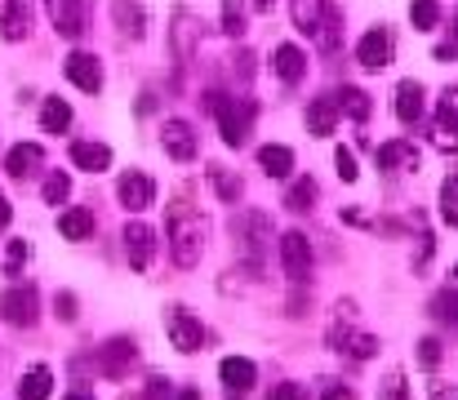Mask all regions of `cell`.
I'll list each match as a JSON object with an SVG mask.
<instances>
[{"instance_id":"cell-48","label":"cell","mask_w":458,"mask_h":400,"mask_svg":"<svg viewBox=\"0 0 458 400\" xmlns=\"http://www.w3.org/2000/svg\"><path fill=\"white\" fill-rule=\"evenodd\" d=\"M325 400H356V392H352V387H338V383H329V387H325Z\"/></svg>"},{"instance_id":"cell-11","label":"cell","mask_w":458,"mask_h":400,"mask_svg":"<svg viewBox=\"0 0 458 400\" xmlns=\"http://www.w3.org/2000/svg\"><path fill=\"white\" fill-rule=\"evenodd\" d=\"M165 329H169V343L178 352H200V343H205V329H200V320L191 311H169Z\"/></svg>"},{"instance_id":"cell-30","label":"cell","mask_w":458,"mask_h":400,"mask_svg":"<svg viewBox=\"0 0 458 400\" xmlns=\"http://www.w3.org/2000/svg\"><path fill=\"white\" fill-rule=\"evenodd\" d=\"M290 13H294V27L303 36H316L320 18H325V0H290Z\"/></svg>"},{"instance_id":"cell-53","label":"cell","mask_w":458,"mask_h":400,"mask_svg":"<svg viewBox=\"0 0 458 400\" xmlns=\"http://www.w3.org/2000/svg\"><path fill=\"white\" fill-rule=\"evenodd\" d=\"M63 400H94V396H89V392H67Z\"/></svg>"},{"instance_id":"cell-5","label":"cell","mask_w":458,"mask_h":400,"mask_svg":"<svg viewBox=\"0 0 458 400\" xmlns=\"http://www.w3.org/2000/svg\"><path fill=\"white\" fill-rule=\"evenodd\" d=\"M160 147H165V156L169 160H178V165H187V160H196V151H200V138H196V130L187 125V121H165L160 125Z\"/></svg>"},{"instance_id":"cell-46","label":"cell","mask_w":458,"mask_h":400,"mask_svg":"<svg viewBox=\"0 0 458 400\" xmlns=\"http://www.w3.org/2000/svg\"><path fill=\"white\" fill-rule=\"evenodd\" d=\"M174 392H169V379H160V374H152L148 379V392H143V400H169Z\"/></svg>"},{"instance_id":"cell-6","label":"cell","mask_w":458,"mask_h":400,"mask_svg":"<svg viewBox=\"0 0 458 400\" xmlns=\"http://www.w3.org/2000/svg\"><path fill=\"white\" fill-rule=\"evenodd\" d=\"M0 316L9 320V325H18V329H31L36 325V289L31 285H9L4 289V298H0Z\"/></svg>"},{"instance_id":"cell-8","label":"cell","mask_w":458,"mask_h":400,"mask_svg":"<svg viewBox=\"0 0 458 400\" xmlns=\"http://www.w3.org/2000/svg\"><path fill=\"white\" fill-rule=\"evenodd\" d=\"M63 72H67V81H72L76 89H85V94H98V89H103V63H98L94 54H85V49L67 54Z\"/></svg>"},{"instance_id":"cell-42","label":"cell","mask_w":458,"mask_h":400,"mask_svg":"<svg viewBox=\"0 0 458 400\" xmlns=\"http://www.w3.org/2000/svg\"><path fill=\"white\" fill-rule=\"evenodd\" d=\"M432 142H437L441 151H458V125H445V121H437V125H432Z\"/></svg>"},{"instance_id":"cell-25","label":"cell","mask_w":458,"mask_h":400,"mask_svg":"<svg viewBox=\"0 0 458 400\" xmlns=\"http://www.w3.org/2000/svg\"><path fill=\"white\" fill-rule=\"evenodd\" d=\"M338 130V107H334V98L325 94V98H311L307 103V133H316V138H325V133Z\"/></svg>"},{"instance_id":"cell-45","label":"cell","mask_w":458,"mask_h":400,"mask_svg":"<svg viewBox=\"0 0 458 400\" xmlns=\"http://www.w3.org/2000/svg\"><path fill=\"white\" fill-rule=\"evenodd\" d=\"M272 400H311V396H307L303 383H276V387H272Z\"/></svg>"},{"instance_id":"cell-37","label":"cell","mask_w":458,"mask_h":400,"mask_svg":"<svg viewBox=\"0 0 458 400\" xmlns=\"http://www.w3.org/2000/svg\"><path fill=\"white\" fill-rule=\"evenodd\" d=\"M209 183H214V191H218L223 200H241V178H232L227 169L214 165V169H209Z\"/></svg>"},{"instance_id":"cell-31","label":"cell","mask_w":458,"mask_h":400,"mask_svg":"<svg viewBox=\"0 0 458 400\" xmlns=\"http://www.w3.org/2000/svg\"><path fill=\"white\" fill-rule=\"evenodd\" d=\"M67 125H72V107H67L63 98H45V107H40V130L63 133Z\"/></svg>"},{"instance_id":"cell-27","label":"cell","mask_w":458,"mask_h":400,"mask_svg":"<svg viewBox=\"0 0 458 400\" xmlns=\"http://www.w3.org/2000/svg\"><path fill=\"white\" fill-rule=\"evenodd\" d=\"M112 18H116V27L125 31V36H143L148 31V13H143V4H134V0H116L112 4Z\"/></svg>"},{"instance_id":"cell-40","label":"cell","mask_w":458,"mask_h":400,"mask_svg":"<svg viewBox=\"0 0 458 400\" xmlns=\"http://www.w3.org/2000/svg\"><path fill=\"white\" fill-rule=\"evenodd\" d=\"M378 400H414V396H410V387H405L401 374H387L383 387H378Z\"/></svg>"},{"instance_id":"cell-36","label":"cell","mask_w":458,"mask_h":400,"mask_svg":"<svg viewBox=\"0 0 458 400\" xmlns=\"http://www.w3.org/2000/svg\"><path fill=\"white\" fill-rule=\"evenodd\" d=\"M441 218H445L450 227H458V169L441 183Z\"/></svg>"},{"instance_id":"cell-15","label":"cell","mask_w":458,"mask_h":400,"mask_svg":"<svg viewBox=\"0 0 458 400\" xmlns=\"http://www.w3.org/2000/svg\"><path fill=\"white\" fill-rule=\"evenodd\" d=\"M40 169H45V151H40L36 142L9 147V156H4V174H9V178H31V174H40Z\"/></svg>"},{"instance_id":"cell-13","label":"cell","mask_w":458,"mask_h":400,"mask_svg":"<svg viewBox=\"0 0 458 400\" xmlns=\"http://www.w3.org/2000/svg\"><path fill=\"white\" fill-rule=\"evenodd\" d=\"M134 361H139V352H134V338H112V343L98 352V370H103L107 379H125Z\"/></svg>"},{"instance_id":"cell-52","label":"cell","mask_w":458,"mask_h":400,"mask_svg":"<svg viewBox=\"0 0 458 400\" xmlns=\"http://www.w3.org/2000/svg\"><path fill=\"white\" fill-rule=\"evenodd\" d=\"M174 400H200V392H191V387H187V392H178Z\"/></svg>"},{"instance_id":"cell-10","label":"cell","mask_w":458,"mask_h":400,"mask_svg":"<svg viewBox=\"0 0 458 400\" xmlns=\"http://www.w3.org/2000/svg\"><path fill=\"white\" fill-rule=\"evenodd\" d=\"M281 267H285V276H290L294 285H303V280H307V267H311V245H307L303 232H285V236H281Z\"/></svg>"},{"instance_id":"cell-51","label":"cell","mask_w":458,"mask_h":400,"mask_svg":"<svg viewBox=\"0 0 458 400\" xmlns=\"http://www.w3.org/2000/svg\"><path fill=\"white\" fill-rule=\"evenodd\" d=\"M250 4H254V9H259V13H267V9H272V4H276V0H250Z\"/></svg>"},{"instance_id":"cell-39","label":"cell","mask_w":458,"mask_h":400,"mask_svg":"<svg viewBox=\"0 0 458 400\" xmlns=\"http://www.w3.org/2000/svg\"><path fill=\"white\" fill-rule=\"evenodd\" d=\"M22 267H27V241H9V250H4V276H22Z\"/></svg>"},{"instance_id":"cell-2","label":"cell","mask_w":458,"mask_h":400,"mask_svg":"<svg viewBox=\"0 0 458 400\" xmlns=\"http://www.w3.org/2000/svg\"><path fill=\"white\" fill-rule=\"evenodd\" d=\"M200 250H205V227H200V218L174 214V218H169V254H174V263L187 271V267L200 263Z\"/></svg>"},{"instance_id":"cell-22","label":"cell","mask_w":458,"mask_h":400,"mask_svg":"<svg viewBox=\"0 0 458 400\" xmlns=\"http://www.w3.org/2000/svg\"><path fill=\"white\" fill-rule=\"evenodd\" d=\"M378 165L383 169H419V147L410 138H392L378 147Z\"/></svg>"},{"instance_id":"cell-12","label":"cell","mask_w":458,"mask_h":400,"mask_svg":"<svg viewBox=\"0 0 458 400\" xmlns=\"http://www.w3.org/2000/svg\"><path fill=\"white\" fill-rule=\"evenodd\" d=\"M329 343H334V352H343L352 361H369L378 352V338L374 334H360V329H347V325H334L329 329Z\"/></svg>"},{"instance_id":"cell-18","label":"cell","mask_w":458,"mask_h":400,"mask_svg":"<svg viewBox=\"0 0 458 400\" xmlns=\"http://www.w3.org/2000/svg\"><path fill=\"white\" fill-rule=\"evenodd\" d=\"M31 31V4L27 0H4L0 9V40H22Z\"/></svg>"},{"instance_id":"cell-21","label":"cell","mask_w":458,"mask_h":400,"mask_svg":"<svg viewBox=\"0 0 458 400\" xmlns=\"http://www.w3.org/2000/svg\"><path fill=\"white\" fill-rule=\"evenodd\" d=\"M72 165L76 169H85V174H103V169H112V151L103 147V142H72Z\"/></svg>"},{"instance_id":"cell-44","label":"cell","mask_w":458,"mask_h":400,"mask_svg":"<svg viewBox=\"0 0 458 400\" xmlns=\"http://www.w3.org/2000/svg\"><path fill=\"white\" fill-rule=\"evenodd\" d=\"M441 356H445V352H441V338H423V343H419V361H423L428 370H437Z\"/></svg>"},{"instance_id":"cell-32","label":"cell","mask_w":458,"mask_h":400,"mask_svg":"<svg viewBox=\"0 0 458 400\" xmlns=\"http://www.w3.org/2000/svg\"><path fill=\"white\" fill-rule=\"evenodd\" d=\"M441 18H445L441 0H414V4H410V22H414V31H432V27H441Z\"/></svg>"},{"instance_id":"cell-17","label":"cell","mask_w":458,"mask_h":400,"mask_svg":"<svg viewBox=\"0 0 458 400\" xmlns=\"http://www.w3.org/2000/svg\"><path fill=\"white\" fill-rule=\"evenodd\" d=\"M272 72L285 81V85H299L307 76V54L299 45H276V54H272Z\"/></svg>"},{"instance_id":"cell-26","label":"cell","mask_w":458,"mask_h":400,"mask_svg":"<svg viewBox=\"0 0 458 400\" xmlns=\"http://www.w3.org/2000/svg\"><path fill=\"white\" fill-rule=\"evenodd\" d=\"M58 232L67 236V241H89L94 236V209H63L58 214Z\"/></svg>"},{"instance_id":"cell-9","label":"cell","mask_w":458,"mask_h":400,"mask_svg":"<svg viewBox=\"0 0 458 400\" xmlns=\"http://www.w3.org/2000/svg\"><path fill=\"white\" fill-rule=\"evenodd\" d=\"M125 254H130V267L134 271H148L156 259V232L148 223H125Z\"/></svg>"},{"instance_id":"cell-43","label":"cell","mask_w":458,"mask_h":400,"mask_svg":"<svg viewBox=\"0 0 458 400\" xmlns=\"http://www.w3.org/2000/svg\"><path fill=\"white\" fill-rule=\"evenodd\" d=\"M437 121H445V125H458V89H445V94H441Z\"/></svg>"},{"instance_id":"cell-28","label":"cell","mask_w":458,"mask_h":400,"mask_svg":"<svg viewBox=\"0 0 458 400\" xmlns=\"http://www.w3.org/2000/svg\"><path fill=\"white\" fill-rule=\"evenodd\" d=\"M316 40H320V49H325V54H334V49L343 45V9H338V4H329V0H325V18H320Z\"/></svg>"},{"instance_id":"cell-19","label":"cell","mask_w":458,"mask_h":400,"mask_svg":"<svg viewBox=\"0 0 458 400\" xmlns=\"http://www.w3.org/2000/svg\"><path fill=\"white\" fill-rule=\"evenodd\" d=\"M329 98H334L338 116H347V121H369V112H374L369 94H365V89H356V85H343V89H334Z\"/></svg>"},{"instance_id":"cell-38","label":"cell","mask_w":458,"mask_h":400,"mask_svg":"<svg viewBox=\"0 0 458 400\" xmlns=\"http://www.w3.org/2000/svg\"><path fill=\"white\" fill-rule=\"evenodd\" d=\"M432 316H437V320H450L458 329V289L454 294H437V298H432Z\"/></svg>"},{"instance_id":"cell-20","label":"cell","mask_w":458,"mask_h":400,"mask_svg":"<svg viewBox=\"0 0 458 400\" xmlns=\"http://www.w3.org/2000/svg\"><path fill=\"white\" fill-rule=\"evenodd\" d=\"M196 18L191 13H174V58H178V67H187L191 58H196Z\"/></svg>"},{"instance_id":"cell-35","label":"cell","mask_w":458,"mask_h":400,"mask_svg":"<svg viewBox=\"0 0 458 400\" xmlns=\"http://www.w3.org/2000/svg\"><path fill=\"white\" fill-rule=\"evenodd\" d=\"M223 31L227 36H245L250 22H245V0H223Z\"/></svg>"},{"instance_id":"cell-50","label":"cell","mask_w":458,"mask_h":400,"mask_svg":"<svg viewBox=\"0 0 458 400\" xmlns=\"http://www.w3.org/2000/svg\"><path fill=\"white\" fill-rule=\"evenodd\" d=\"M9 218H13V209H9V196H4V191H0V232H4V227H9Z\"/></svg>"},{"instance_id":"cell-49","label":"cell","mask_w":458,"mask_h":400,"mask_svg":"<svg viewBox=\"0 0 458 400\" xmlns=\"http://www.w3.org/2000/svg\"><path fill=\"white\" fill-rule=\"evenodd\" d=\"M432 400H458V387H445V383H432Z\"/></svg>"},{"instance_id":"cell-7","label":"cell","mask_w":458,"mask_h":400,"mask_svg":"<svg viewBox=\"0 0 458 400\" xmlns=\"http://www.w3.org/2000/svg\"><path fill=\"white\" fill-rule=\"evenodd\" d=\"M116 200L125 205V214H143V209L156 200V183L148 178V174L130 169V174L116 178Z\"/></svg>"},{"instance_id":"cell-33","label":"cell","mask_w":458,"mask_h":400,"mask_svg":"<svg viewBox=\"0 0 458 400\" xmlns=\"http://www.w3.org/2000/svg\"><path fill=\"white\" fill-rule=\"evenodd\" d=\"M316 196H320V187H316L311 178H294L290 191H285V205H290L294 214H307V209L316 205Z\"/></svg>"},{"instance_id":"cell-16","label":"cell","mask_w":458,"mask_h":400,"mask_svg":"<svg viewBox=\"0 0 458 400\" xmlns=\"http://www.w3.org/2000/svg\"><path fill=\"white\" fill-rule=\"evenodd\" d=\"M423 112H428L423 85H419V81H401V85H396V116H401L405 125H419Z\"/></svg>"},{"instance_id":"cell-47","label":"cell","mask_w":458,"mask_h":400,"mask_svg":"<svg viewBox=\"0 0 458 400\" xmlns=\"http://www.w3.org/2000/svg\"><path fill=\"white\" fill-rule=\"evenodd\" d=\"M54 307H58V316H63V320H76V298H72V294H58V298H54Z\"/></svg>"},{"instance_id":"cell-4","label":"cell","mask_w":458,"mask_h":400,"mask_svg":"<svg viewBox=\"0 0 458 400\" xmlns=\"http://www.w3.org/2000/svg\"><path fill=\"white\" fill-rule=\"evenodd\" d=\"M232 232H236L241 250H245L250 259H259V254L267 250V241H272V218H267L263 209H245V214L232 223Z\"/></svg>"},{"instance_id":"cell-14","label":"cell","mask_w":458,"mask_h":400,"mask_svg":"<svg viewBox=\"0 0 458 400\" xmlns=\"http://www.w3.org/2000/svg\"><path fill=\"white\" fill-rule=\"evenodd\" d=\"M49 18H54V31L76 40L85 31V0H49Z\"/></svg>"},{"instance_id":"cell-24","label":"cell","mask_w":458,"mask_h":400,"mask_svg":"<svg viewBox=\"0 0 458 400\" xmlns=\"http://www.w3.org/2000/svg\"><path fill=\"white\" fill-rule=\"evenodd\" d=\"M259 169L267 178H290L294 174V151L281 147V142H267V147H259Z\"/></svg>"},{"instance_id":"cell-54","label":"cell","mask_w":458,"mask_h":400,"mask_svg":"<svg viewBox=\"0 0 458 400\" xmlns=\"http://www.w3.org/2000/svg\"><path fill=\"white\" fill-rule=\"evenodd\" d=\"M454 280H458V263H454Z\"/></svg>"},{"instance_id":"cell-1","label":"cell","mask_w":458,"mask_h":400,"mask_svg":"<svg viewBox=\"0 0 458 400\" xmlns=\"http://www.w3.org/2000/svg\"><path fill=\"white\" fill-rule=\"evenodd\" d=\"M205 112H214L218 121V133L227 147H245L250 142V125H254V103L250 98H227L218 89L205 94Z\"/></svg>"},{"instance_id":"cell-41","label":"cell","mask_w":458,"mask_h":400,"mask_svg":"<svg viewBox=\"0 0 458 400\" xmlns=\"http://www.w3.org/2000/svg\"><path fill=\"white\" fill-rule=\"evenodd\" d=\"M334 165H338V178H343V183H356V174H360V169H356L352 147H338V151H334Z\"/></svg>"},{"instance_id":"cell-29","label":"cell","mask_w":458,"mask_h":400,"mask_svg":"<svg viewBox=\"0 0 458 400\" xmlns=\"http://www.w3.org/2000/svg\"><path fill=\"white\" fill-rule=\"evenodd\" d=\"M49 392H54V374H49L45 365L27 370L22 383H18V400H49Z\"/></svg>"},{"instance_id":"cell-3","label":"cell","mask_w":458,"mask_h":400,"mask_svg":"<svg viewBox=\"0 0 458 400\" xmlns=\"http://www.w3.org/2000/svg\"><path fill=\"white\" fill-rule=\"evenodd\" d=\"M392 58H396V36L387 27H369L356 45V63L365 72H383V67H392Z\"/></svg>"},{"instance_id":"cell-23","label":"cell","mask_w":458,"mask_h":400,"mask_svg":"<svg viewBox=\"0 0 458 400\" xmlns=\"http://www.w3.org/2000/svg\"><path fill=\"white\" fill-rule=\"evenodd\" d=\"M218 374H223V383H227L232 392H250V387L259 383V365L245 361V356H227V361L218 365Z\"/></svg>"},{"instance_id":"cell-34","label":"cell","mask_w":458,"mask_h":400,"mask_svg":"<svg viewBox=\"0 0 458 400\" xmlns=\"http://www.w3.org/2000/svg\"><path fill=\"white\" fill-rule=\"evenodd\" d=\"M40 196H45V205H63V200L72 196V178H67L63 169L45 174V183H40Z\"/></svg>"}]
</instances>
